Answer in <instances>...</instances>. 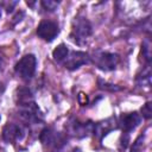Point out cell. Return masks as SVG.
<instances>
[{
    "mask_svg": "<svg viewBox=\"0 0 152 152\" xmlns=\"http://www.w3.org/2000/svg\"><path fill=\"white\" fill-rule=\"evenodd\" d=\"M69 53V49L64 44H59L53 51H52V57L57 63H63L64 59L66 58Z\"/></svg>",
    "mask_w": 152,
    "mask_h": 152,
    "instance_id": "11",
    "label": "cell"
},
{
    "mask_svg": "<svg viewBox=\"0 0 152 152\" xmlns=\"http://www.w3.org/2000/svg\"><path fill=\"white\" fill-rule=\"evenodd\" d=\"M94 64L104 71L114 70L119 63V56L116 53L112 52H104V51H96L93 57H90Z\"/></svg>",
    "mask_w": 152,
    "mask_h": 152,
    "instance_id": "3",
    "label": "cell"
},
{
    "mask_svg": "<svg viewBox=\"0 0 152 152\" xmlns=\"http://www.w3.org/2000/svg\"><path fill=\"white\" fill-rule=\"evenodd\" d=\"M39 139H40V142L42 145L48 148V150H51L53 152L58 151L63 145H64V137L56 132L55 129L52 128H45L42 131L40 135H39Z\"/></svg>",
    "mask_w": 152,
    "mask_h": 152,
    "instance_id": "2",
    "label": "cell"
},
{
    "mask_svg": "<svg viewBox=\"0 0 152 152\" xmlns=\"http://www.w3.org/2000/svg\"><path fill=\"white\" fill-rule=\"evenodd\" d=\"M24 137V129L15 124L8 122L2 129V138L7 144H14L21 140Z\"/></svg>",
    "mask_w": 152,
    "mask_h": 152,
    "instance_id": "7",
    "label": "cell"
},
{
    "mask_svg": "<svg viewBox=\"0 0 152 152\" xmlns=\"http://www.w3.org/2000/svg\"><path fill=\"white\" fill-rule=\"evenodd\" d=\"M0 120H1V116H0Z\"/></svg>",
    "mask_w": 152,
    "mask_h": 152,
    "instance_id": "18",
    "label": "cell"
},
{
    "mask_svg": "<svg viewBox=\"0 0 152 152\" xmlns=\"http://www.w3.org/2000/svg\"><path fill=\"white\" fill-rule=\"evenodd\" d=\"M1 66H2V57L0 56V69H1Z\"/></svg>",
    "mask_w": 152,
    "mask_h": 152,
    "instance_id": "16",
    "label": "cell"
},
{
    "mask_svg": "<svg viewBox=\"0 0 152 152\" xmlns=\"http://www.w3.org/2000/svg\"><path fill=\"white\" fill-rule=\"evenodd\" d=\"M36 65H37V59L34 57V55L28 53L25 55L17 64L14 68L15 74L23 78V80H30L36 71Z\"/></svg>",
    "mask_w": 152,
    "mask_h": 152,
    "instance_id": "4",
    "label": "cell"
},
{
    "mask_svg": "<svg viewBox=\"0 0 152 152\" xmlns=\"http://www.w3.org/2000/svg\"><path fill=\"white\" fill-rule=\"evenodd\" d=\"M59 33V27L57 23L51 20H43L37 27V34L45 42H52Z\"/></svg>",
    "mask_w": 152,
    "mask_h": 152,
    "instance_id": "5",
    "label": "cell"
},
{
    "mask_svg": "<svg viewBox=\"0 0 152 152\" xmlns=\"http://www.w3.org/2000/svg\"><path fill=\"white\" fill-rule=\"evenodd\" d=\"M142 145H144V134H140V135L135 139V141L133 142L132 148H131V152H141Z\"/></svg>",
    "mask_w": 152,
    "mask_h": 152,
    "instance_id": "13",
    "label": "cell"
},
{
    "mask_svg": "<svg viewBox=\"0 0 152 152\" xmlns=\"http://www.w3.org/2000/svg\"><path fill=\"white\" fill-rule=\"evenodd\" d=\"M0 15H1V13H0Z\"/></svg>",
    "mask_w": 152,
    "mask_h": 152,
    "instance_id": "19",
    "label": "cell"
},
{
    "mask_svg": "<svg viewBox=\"0 0 152 152\" xmlns=\"http://www.w3.org/2000/svg\"><path fill=\"white\" fill-rule=\"evenodd\" d=\"M70 133L74 137L77 138H83L86 135H88L89 133H91L94 131V125L89 124V122H74L70 125Z\"/></svg>",
    "mask_w": 152,
    "mask_h": 152,
    "instance_id": "9",
    "label": "cell"
},
{
    "mask_svg": "<svg viewBox=\"0 0 152 152\" xmlns=\"http://www.w3.org/2000/svg\"><path fill=\"white\" fill-rule=\"evenodd\" d=\"M140 121H141L140 115L137 112H133V113L121 115L120 121H119V126L121 127V129L125 133H129L140 124Z\"/></svg>",
    "mask_w": 152,
    "mask_h": 152,
    "instance_id": "8",
    "label": "cell"
},
{
    "mask_svg": "<svg viewBox=\"0 0 152 152\" xmlns=\"http://www.w3.org/2000/svg\"><path fill=\"white\" fill-rule=\"evenodd\" d=\"M91 33H93L91 25L86 18H81V17L75 18V20L72 21V26H71L70 38L76 44L78 45L86 44L88 38L91 36Z\"/></svg>",
    "mask_w": 152,
    "mask_h": 152,
    "instance_id": "1",
    "label": "cell"
},
{
    "mask_svg": "<svg viewBox=\"0 0 152 152\" xmlns=\"http://www.w3.org/2000/svg\"><path fill=\"white\" fill-rule=\"evenodd\" d=\"M141 113H142V116L145 119H150L152 116V106H151V102H146L142 108H141Z\"/></svg>",
    "mask_w": 152,
    "mask_h": 152,
    "instance_id": "15",
    "label": "cell"
},
{
    "mask_svg": "<svg viewBox=\"0 0 152 152\" xmlns=\"http://www.w3.org/2000/svg\"><path fill=\"white\" fill-rule=\"evenodd\" d=\"M141 53H142L145 61L148 64L150 61H151V44H150V40L148 39L142 43V45H141Z\"/></svg>",
    "mask_w": 152,
    "mask_h": 152,
    "instance_id": "12",
    "label": "cell"
},
{
    "mask_svg": "<svg viewBox=\"0 0 152 152\" xmlns=\"http://www.w3.org/2000/svg\"><path fill=\"white\" fill-rule=\"evenodd\" d=\"M58 1H52V0H44L42 1V6L46 10V11H55L58 6Z\"/></svg>",
    "mask_w": 152,
    "mask_h": 152,
    "instance_id": "14",
    "label": "cell"
},
{
    "mask_svg": "<svg viewBox=\"0 0 152 152\" xmlns=\"http://www.w3.org/2000/svg\"><path fill=\"white\" fill-rule=\"evenodd\" d=\"M72 152H81V150H78V148H75V150H72Z\"/></svg>",
    "mask_w": 152,
    "mask_h": 152,
    "instance_id": "17",
    "label": "cell"
},
{
    "mask_svg": "<svg viewBox=\"0 0 152 152\" xmlns=\"http://www.w3.org/2000/svg\"><path fill=\"white\" fill-rule=\"evenodd\" d=\"M90 57L88 53L83 52V51H69L66 58L64 59V62L62 63L64 65V68L69 69V70H75L77 68H80L83 64H87L89 62Z\"/></svg>",
    "mask_w": 152,
    "mask_h": 152,
    "instance_id": "6",
    "label": "cell"
},
{
    "mask_svg": "<svg viewBox=\"0 0 152 152\" xmlns=\"http://www.w3.org/2000/svg\"><path fill=\"white\" fill-rule=\"evenodd\" d=\"M112 122H113L112 119H108V120H106V121H103V122H100V124H97V125L94 126V131H93V132H94L95 134L100 135V137H103V135H106V134L114 127V125H113Z\"/></svg>",
    "mask_w": 152,
    "mask_h": 152,
    "instance_id": "10",
    "label": "cell"
}]
</instances>
